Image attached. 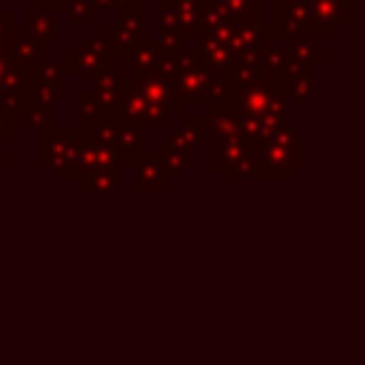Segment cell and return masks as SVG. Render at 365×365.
<instances>
[{
  "label": "cell",
  "instance_id": "836d02e7",
  "mask_svg": "<svg viewBox=\"0 0 365 365\" xmlns=\"http://www.w3.org/2000/svg\"><path fill=\"white\" fill-rule=\"evenodd\" d=\"M0 9H3V0H0Z\"/></svg>",
  "mask_w": 365,
  "mask_h": 365
},
{
  "label": "cell",
  "instance_id": "9a60e30c",
  "mask_svg": "<svg viewBox=\"0 0 365 365\" xmlns=\"http://www.w3.org/2000/svg\"><path fill=\"white\" fill-rule=\"evenodd\" d=\"M171 180L163 168V163L157 160V154H143V160L134 165V180H131V191H168Z\"/></svg>",
  "mask_w": 365,
  "mask_h": 365
},
{
  "label": "cell",
  "instance_id": "4fadbf2b",
  "mask_svg": "<svg viewBox=\"0 0 365 365\" xmlns=\"http://www.w3.org/2000/svg\"><path fill=\"white\" fill-rule=\"evenodd\" d=\"M137 40H140V34L123 29L120 23H106L103 37H100V46H103V54H106L108 63H114V66H128Z\"/></svg>",
  "mask_w": 365,
  "mask_h": 365
},
{
  "label": "cell",
  "instance_id": "1f68e13d",
  "mask_svg": "<svg viewBox=\"0 0 365 365\" xmlns=\"http://www.w3.org/2000/svg\"><path fill=\"white\" fill-rule=\"evenodd\" d=\"M71 0H29L26 6H31V9H40V11H48V14H54V11H66V6H68Z\"/></svg>",
  "mask_w": 365,
  "mask_h": 365
},
{
  "label": "cell",
  "instance_id": "4316f807",
  "mask_svg": "<svg viewBox=\"0 0 365 365\" xmlns=\"http://www.w3.org/2000/svg\"><path fill=\"white\" fill-rule=\"evenodd\" d=\"M117 23H120L123 29H128V31H134V34L143 37V26H145V0H137V3L125 6V9H120V11H117Z\"/></svg>",
  "mask_w": 365,
  "mask_h": 365
},
{
  "label": "cell",
  "instance_id": "7c38bea8",
  "mask_svg": "<svg viewBox=\"0 0 365 365\" xmlns=\"http://www.w3.org/2000/svg\"><path fill=\"white\" fill-rule=\"evenodd\" d=\"M171 23L177 26L180 40H197L200 37V26H202V11H205V0H165Z\"/></svg>",
  "mask_w": 365,
  "mask_h": 365
},
{
  "label": "cell",
  "instance_id": "2e32d148",
  "mask_svg": "<svg viewBox=\"0 0 365 365\" xmlns=\"http://www.w3.org/2000/svg\"><path fill=\"white\" fill-rule=\"evenodd\" d=\"M194 57H197V63H200L208 74H222V71H228V68H231V60H234L231 48H228L222 40H214V37H205V34L197 37Z\"/></svg>",
  "mask_w": 365,
  "mask_h": 365
},
{
  "label": "cell",
  "instance_id": "5b68a950",
  "mask_svg": "<svg viewBox=\"0 0 365 365\" xmlns=\"http://www.w3.org/2000/svg\"><path fill=\"white\" fill-rule=\"evenodd\" d=\"M308 9V23L299 29L302 40H334L342 26L351 23L354 0H302Z\"/></svg>",
  "mask_w": 365,
  "mask_h": 365
},
{
  "label": "cell",
  "instance_id": "f1b7e54d",
  "mask_svg": "<svg viewBox=\"0 0 365 365\" xmlns=\"http://www.w3.org/2000/svg\"><path fill=\"white\" fill-rule=\"evenodd\" d=\"M63 17H66L68 26H91V23H94V11H91L83 0H71V3L66 6Z\"/></svg>",
  "mask_w": 365,
  "mask_h": 365
},
{
  "label": "cell",
  "instance_id": "83f0119b",
  "mask_svg": "<svg viewBox=\"0 0 365 365\" xmlns=\"http://www.w3.org/2000/svg\"><path fill=\"white\" fill-rule=\"evenodd\" d=\"M77 185H80V191H114V188L120 185V168L106 171V174H97V177L83 180V182H77Z\"/></svg>",
  "mask_w": 365,
  "mask_h": 365
},
{
  "label": "cell",
  "instance_id": "5bb4252c",
  "mask_svg": "<svg viewBox=\"0 0 365 365\" xmlns=\"http://www.w3.org/2000/svg\"><path fill=\"white\" fill-rule=\"evenodd\" d=\"M251 148L254 145L248 140H242L240 134H234V137H211L208 140V165L217 168V171H222V168L234 165L240 157H245Z\"/></svg>",
  "mask_w": 365,
  "mask_h": 365
},
{
  "label": "cell",
  "instance_id": "3957f363",
  "mask_svg": "<svg viewBox=\"0 0 365 365\" xmlns=\"http://www.w3.org/2000/svg\"><path fill=\"white\" fill-rule=\"evenodd\" d=\"M259 177L297 180L299 177V134L291 125L274 128L259 145Z\"/></svg>",
  "mask_w": 365,
  "mask_h": 365
},
{
  "label": "cell",
  "instance_id": "6da1fadb",
  "mask_svg": "<svg viewBox=\"0 0 365 365\" xmlns=\"http://www.w3.org/2000/svg\"><path fill=\"white\" fill-rule=\"evenodd\" d=\"M231 111L240 137L251 145H259L274 128L288 125V97L282 88V77L259 68L257 83L231 91Z\"/></svg>",
  "mask_w": 365,
  "mask_h": 365
},
{
  "label": "cell",
  "instance_id": "8992f818",
  "mask_svg": "<svg viewBox=\"0 0 365 365\" xmlns=\"http://www.w3.org/2000/svg\"><path fill=\"white\" fill-rule=\"evenodd\" d=\"M208 71L197 63V57L191 51L180 54V63L174 68V74L165 80L168 88L177 94L180 103H205V88H208Z\"/></svg>",
  "mask_w": 365,
  "mask_h": 365
},
{
  "label": "cell",
  "instance_id": "484cf974",
  "mask_svg": "<svg viewBox=\"0 0 365 365\" xmlns=\"http://www.w3.org/2000/svg\"><path fill=\"white\" fill-rule=\"evenodd\" d=\"M205 103H208V108H211V106H231V83H228L225 71H222V74H211V77H208Z\"/></svg>",
  "mask_w": 365,
  "mask_h": 365
},
{
  "label": "cell",
  "instance_id": "ba28073f",
  "mask_svg": "<svg viewBox=\"0 0 365 365\" xmlns=\"http://www.w3.org/2000/svg\"><path fill=\"white\" fill-rule=\"evenodd\" d=\"M108 148L111 154L117 157V165L120 168H134L143 154H145V140H143V131L123 123L120 117H111V140H108Z\"/></svg>",
  "mask_w": 365,
  "mask_h": 365
},
{
  "label": "cell",
  "instance_id": "d6986e66",
  "mask_svg": "<svg viewBox=\"0 0 365 365\" xmlns=\"http://www.w3.org/2000/svg\"><path fill=\"white\" fill-rule=\"evenodd\" d=\"M285 43V57H288V68H297V71H314L317 66H322L328 60L325 48H317L314 43L302 40V37H288L282 40Z\"/></svg>",
  "mask_w": 365,
  "mask_h": 365
},
{
  "label": "cell",
  "instance_id": "ac0fdd59",
  "mask_svg": "<svg viewBox=\"0 0 365 365\" xmlns=\"http://www.w3.org/2000/svg\"><path fill=\"white\" fill-rule=\"evenodd\" d=\"M140 88H143V94H145V100H148V106L154 111H160L168 120L182 117V103L177 100V94L168 88L165 80H143L140 77Z\"/></svg>",
  "mask_w": 365,
  "mask_h": 365
},
{
  "label": "cell",
  "instance_id": "7a4b0ae2",
  "mask_svg": "<svg viewBox=\"0 0 365 365\" xmlns=\"http://www.w3.org/2000/svg\"><path fill=\"white\" fill-rule=\"evenodd\" d=\"M83 134L80 128H57L51 125L40 137V165L51 171L54 180H74L77 182V168H80V154H83Z\"/></svg>",
  "mask_w": 365,
  "mask_h": 365
},
{
  "label": "cell",
  "instance_id": "d6a6232c",
  "mask_svg": "<svg viewBox=\"0 0 365 365\" xmlns=\"http://www.w3.org/2000/svg\"><path fill=\"white\" fill-rule=\"evenodd\" d=\"M14 165H17V157H14V154H6V151H0V177H3V171L14 168Z\"/></svg>",
  "mask_w": 365,
  "mask_h": 365
},
{
  "label": "cell",
  "instance_id": "f546056e",
  "mask_svg": "<svg viewBox=\"0 0 365 365\" xmlns=\"http://www.w3.org/2000/svg\"><path fill=\"white\" fill-rule=\"evenodd\" d=\"M14 29H17V14L9 11V9H0V54H6L11 40L17 37Z\"/></svg>",
  "mask_w": 365,
  "mask_h": 365
},
{
  "label": "cell",
  "instance_id": "cb8c5ba5",
  "mask_svg": "<svg viewBox=\"0 0 365 365\" xmlns=\"http://www.w3.org/2000/svg\"><path fill=\"white\" fill-rule=\"evenodd\" d=\"M282 88H285V97H288V100L308 103V100L314 97V71L288 68L285 77H282Z\"/></svg>",
  "mask_w": 365,
  "mask_h": 365
},
{
  "label": "cell",
  "instance_id": "8fae6325",
  "mask_svg": "<svg viewBox=\"0 0 365 365\" xmlns=\"http://www.w3.org/2000/svg\"><path fill=\"white\" fill-rule=\"evenodd\" d=\"M171 145H177L185 154H197V148L202 143H208V125H205V114H182V120L177 125H171L168 137Z\"/></svg>",
  "mask_w": 365,
  "mask_h": 365
},
{
  "label": "cell",
  "instance_id": "44dd1931",
  "mask_svg": "<svg viewBox=\"0 0 365 365\" xmlns=\"http://www.w3.org/2000/svg\"><path fill=\"white\" fill-rule=\"evenodd\" d=\"M26 14H29V40L37 46V51H51L54 48V34H57V26H54V14L48 11H40V9H31L26 6Z\"/></svg>",
  "mask_w": 365,
  "mask_h": 365
},
{
  "label": "cell",
  "instance_id": "7402d4cb",
  "mask_svg": "<svg viewBox=\"0 0 365 365\" xmlns=\"http://www.w3.org/2000/svg\"><path fill=\"white\" fill-rule=\"evenodd\" d=\"M157 160L163 163V168H165V174H168L171 182L182 180L185 171L197 165V154H185V151H180L177 145H171L168 140H160V143H157Z\"/></svg>",
  "mask_w": 365,
  "mask_h": 365
},
{
  "label": "cell",
  "instance_id": "ffe728a7",
  "mask_svg": "<svg viewBox=\"0 0 365 365\" xmlns=\"http://www.w3.org/2000/svg\"><path fill=\"white\" fill-rule=\"evenodd\" d=\"M114 168H120V165H117V157L111 154V148H100V145H83V154H80V168H77V182L91 180V177L106 174V171H114Z\"/></svg>",
  "mask_w": 365,
  "mask_h": 365
},
{
  "label": "cell",
  "instance_id": "d4e9b609",
  "mask_svg": "<svg viewBox=\"0 0 365 365\" xmlns=\"http://www.w3.org/2000/svg\"><path fill=\"white\" fill-rule=\"evenodd\" d=\"M6 57H9L11 66H23V68H34V66L43 63L37 46L29 37H14L11 46H9V51H6Z\"/></svg>",
  "mask_w": 365,
  "mask_h": 365
},
{
  "label": "cell",
  "instance_id": "603a6c76",
  "mask_svg": "<svg viewBox=\"0 0 365 365\" xmlns=\"http://www.w3.org/2000/svg\"><path fill=\"white\" fill-rule=\"evenodd\" d=\"M20 114H23V117H26V123H29L31 128H37L40 134H43V131H48V128L54 125V106H51V103H46V100H37V97H29V94H26Z\"/></svg>",
  "mask_w": 365,
  "mask_h": 365
},
{
  "label": "cell",
  "instance_id": "9c48e42d",
  "mask_svg": "<svg viewBox=\"0 0 365 365\" xmlns=\"http://www.w3.org/2000/svg\"><path fill=\"white\" fill-rule=\"evenodd\" d=\"M66 71L60 63H40L31 68V80H29V97H37V100H46L51 106L63 103L68 94H66Z\"/></svg>",
  "mask_w": 365,
  "mask_h": 365
},
{
  "label": "cell",
  "instance_id": "30bf717a",
  "mask_svg": "<svg viewBox=\"0 0 365 365\" xmlns=\"http://www.w3.org/2000/svg\"><path fill=\"white\" fill-rule=\"evenodd\" d=\"M205 3L234 29L262 26V0H205Z\"/></svg>",
  "mask_w": 365,
  "mask_h": 365
},
{
  "label": "cell",
  "instance_id": "52a82bcc",
  "mask_svg": "<svg viewBox=\"0 0 365 365\" xmlns=\"http://www.w3.org/2000/svg\"><path fill=\"white\" fill-rule=\"evenodd\" d=\"M106 54H103V46H100V37L97 34H83L77 40V46L71 51H66V77H88L94 80L103 68H106Z\"/></svg>",
  "mask_w": 365,
  "mask_h": 365
},
{
  "label": "cell",
  "instance_id": "277c9868",
  "mask_svg": "<svg viewBox=\"0 0 365 365\" xmlns=\"http://www.w3.org/2000/svg\"><path fill=\"white\" fill-rule=\"evenodd\" d=\"M123 123L134 125V128H145V125H154V128H171V120L163 117L160 111H154L140 88V77H131V74H123L120 83H117V114Z\"/></svg>",
  "mask_w": 365,
  "mask_h": 365
},
{
  "label": "cell",
  "instance_id": "e0dca14e",
  "mask_svg": "<svg viewBox=\"0 0 365 365\" xmlns=\"http://www.w3.org/2000/svg\"><path fill=\"white\" fill-rule=\"evenodd\" d=\"M274 14H277V23H274V31L279 40H288V37H299V29L308 23V9L302 0H274Z\"/></svg>",
  "mask_w": 365,
  "mask_h": 365
},
{
  "label": "cell",
  "instance_id": "4dcf8cb0",
  "mask_svg": "<svg viewBox=\"0 0 365 365\" xmlns=\"http://www.w3.org/2000/svg\"><path fill=\"white\" fill-rule=\"evenodd\" d=\"M17 137V128H14V117L0 106V143H11Z\"/></svg>",
  "mask_w": 365,
  "mask_h": 365
}]
</instances>
